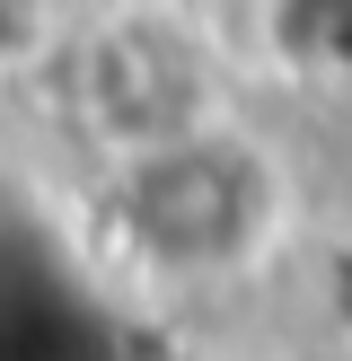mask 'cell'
<instances>
[{"label": "cell", "instance_id": "1", "mask_svg": "<svg viewBox=\"0 0 352 361\" xmlns=\"http://www.w3.org/2000/svg\"><path fill=\"white\" fill-rule=\"evenodd\" d=\"M282 212H291V185L273 150L220 115L115 159V238L132 247V264L168 282H229L264 264Z\"/></svg>", "mask_w": 352, "mask_h": 361}, {"label": "cell", "instance_id": "4", "mask_svg": "<svg viewBox=\"0 0 352 361\" xmlns=\"http://www.w3.org/2000/svg\"><path fill=\"white\" fill-rule=\"evenodd\" d=\"M44 27H53V0H0V71L35 62L44 53Z\"/></svg>", "mask_w": 352, "mask_h": 361}, {"label": "cell", "instance_id": "2", "mask_svg": "<svg viewBox=\"0 0 352 361\" xmlns=\"http://www.w3.org/2000/svg\"><path fill=\"white\" fill-rule=\"evenodd\" d=\"M80 115L106 150H150V141L185 133V123L220 115L211 106V53L194 27H176L168 9H123L88 35L80 53Z\"/></svg>", "mask_w": 352, "mask_h": 361}, {"label": "cell", "instance_id": "3", "mask_svg": "<svg viewBox=\"0 0 352 361\" xmlns=\"http://www.w3.org/2000/svg\"><path fill=\"white\" fill-rule=\"evenodd\" d=\"M273 44L291 53L299 71H326V80H352V0H273Z\"/></svg>", "mask_w": 352, "mask_h": 361}]
</instances>
